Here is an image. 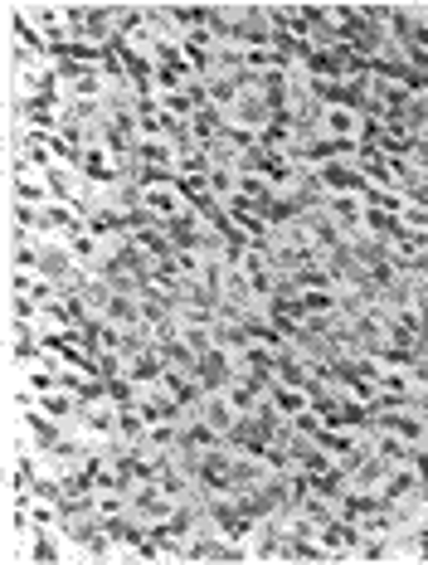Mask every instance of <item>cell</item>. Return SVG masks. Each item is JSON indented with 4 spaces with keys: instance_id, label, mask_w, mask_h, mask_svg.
Returning <instances> with one entry per match:
<instances>
[{
    "instance_id": "6da1fadb",
    "label": "cell",
    "mask_w": 428,
    "mask_h": 565,
    "mask_svg": "<svg viewBox=\"0 0 428 565\" xmlns=\"http://www.w3.org/2000/svg\"><path fill=\"white\" fill-rule=\"evenodd\" d=\"M317 137L327 141L331 151H355V147H365V137H371V117L355 108L351 98H321Z\"/></svg>"
},
{
    "instance_id": "7a4b0ae2",
    "label": "cell",
    "mask_w": 428,
    "mask_h": 565,
    "mask_svg": "<svg viewBox=\"0 0 428 565\" xmlns=\"http://www.w3.org/2000/svg\"><path fill=\"white\" fill-rule=\"evenodd\" d=\"M190 205H195V200L185 195V185L175 181V175H157V181H147V185H141V210H147L151 220H161V225H171V220H181Z\"/></svg>"
}]
</instances>
